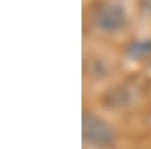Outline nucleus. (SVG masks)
<instances>
[{
    "label": "nucleus",
    "instance_id": "nucleus-1",
    "mask_svg": "<svg viewBox=\"0 0 151 149\" xmlns=\"http://www.w3.org/2000/svg\"><path fill=\"white\" fill-rule=\"evenodd\" d=\"M82 135L86 143L97 148H109L115 143V131L106 120L94 113H85L82 120Z\"/></svg>",
    "mask_w": 151,
    "mask_h": 149
},
{
    "label": "nucleus",
    "instance_id": "nucleus-2",
    "mask_svg": "<svg viewBox=\"0 0 151 149\" xmlns=\"http://www.w3.org/2000/svg\"><path fill=\"white\" fill-rule=\"evenodd\" d=\"M125 14L122 8L112 5V3H104L100 5L97 11L94 12V23L97 27L106 32H116L121 30L125 26Z\"/></svg>",
    "mask_w": 151,
    "mask_h": 149
},
{
    "label": "nucleus",
    "instance_id": "nucleus-3",
    "mask_svg": "<svg viewBox=\"0 0 151 149\" xmlns=\"http://www.w3.org/2000/svg\"><path fill=\"white\" fill-rule=\"evenodd\" d=\"M151 54V41H136L127 47V56L132 59H141Z\"/></svg>",
    "mask_w": 151,
    "mask_h": 149
},
{
    "label": "nucleus",
    "instance_id": "nucleus-4",
    "mask_svg": "<svg viewBox=\"0 0 151 149\" xmlns=\"http://www.w3.org/2000/svg\"><path fill=\"white\" fill-rule=\"evenodd\" d=\"M141 8L148 15H151V0H141Z\"/></svg>",
    "mask_w": 151,
    "mask_h": 149
}]
</instances>
